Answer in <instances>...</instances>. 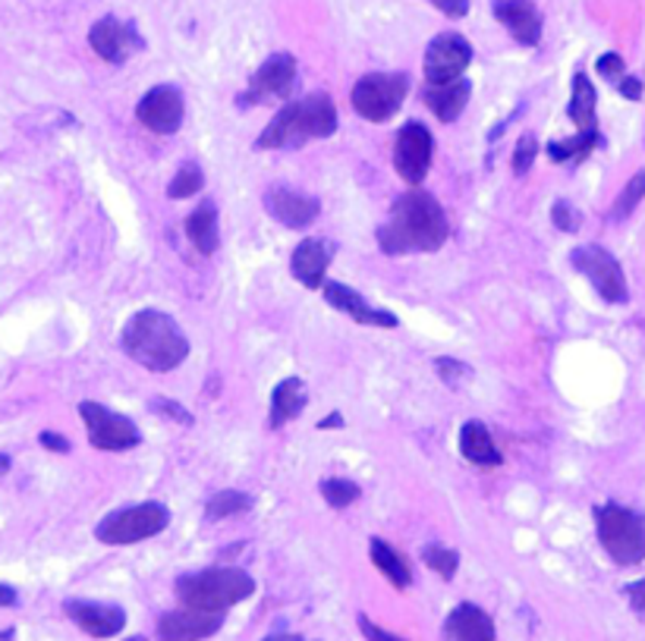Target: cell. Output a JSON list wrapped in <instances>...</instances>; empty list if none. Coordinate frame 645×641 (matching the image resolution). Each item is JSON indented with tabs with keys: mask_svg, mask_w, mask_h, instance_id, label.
I'll return each instance as SVG.
<instances>
[{
	"mask_svg": "<svg viewBox=\"0 0 645 641\" xmlns=\"http://www.w3.org/2000/svg\"><path fill=\"white\" fill-rule=\"evenodd\" d=\"M450 236V221L444 204L425 192L412 189L390 204V214L379 227V246L384 255H415L438 252Z\"/></svg>",
	"mask_w": 645,
	"mask_h": 641,
	"instance_id": "1",
	"label": "cell"
},
{
	"mask_svg": "<svg viewBox=\"0 0 645 641\" xmlns=\"http://www.w3.org/2000/svg\"><path fill=\"white\" fill-rule=\"evenodd\" d=\"M120 350L126 352L136 365H142L146 372L168 375V372H174L176 365L186 362L189 340L171 315H164L158 309H146V312H136L123 324Z\"/></svg>",
	"mask_w": 645,
	"mask_h": 641,
	"instance_id": "2",
	"label": "cell"
},
{
	"mask_svg": "<svg viewBox=\"0 0 645 641\" xmlns=\"http://www.w3.org/2000/svg\"><path fill=\"white\" fill-rule=\"evenodd\" d=\"M337 133V108L331 101V95L312 91L299 101H287L274 120L262 129V136L256 139L259 151L268 148H299L309 139H327Z\"/></svg>",
	"mask_w": 645,
	"mask_h": 641,
	"instance_id": "3",
	"label": "cell"
},
{
	"mask_svg": "<svg viewBox=\"0 0 645 641\" xmlns=\"http://www.w3.org/2000/svg\"><path fill=\"white\" fill-rule=\"evenodd\" d=\"M256 594V579L246 569L211 566L176 579V598L183 607L202 613H224Z\"/></svg>",
	"mask_w": 645,
	"mask_h": 641,
	"instance_id": "4",
	"label": "cell"
},
{
	"mask_svg": "<svg viewBox=\"0 0 645 641\" xmlns=\"http://www.w3.org/2000/svg\"><path fill=\"white\" fill-rule=\"evenodd\" d=\"M595 531L605 548V554L617 566H636L645 560V523L620 503L595 506Z\"/></svg>",
	"mask_w": 645,
	"mask_h": 641,
	"instance_id": "5",
	"label": "cell"
},
{
	"mask_svg": "<svg viewBox=\"0 0 645 641\" xmlns=\"http://www.w3.org/2000/svg\"><path fill=\"white\" fill-rule=\"evenodd\" d=\"M171 525V510L158 500H148L139 506H126L117 513H108L101 523L95 525V538L101 544H114V548H126V544H139L146 538L161 535Z\"/></svg>",
	"mask_w": 645,
	"mask_h": 641,
	"instance_id": "6",
	"label": "cell"
},
{
	"mask_svg": "<svg viewBox=\"0 0 645 641\" xmlns=\"http://www.w3.org/2000/svg\"><path fill=\"white\" fill-rule=\"evenodd\" d=\"M410 95V76L407 73H365L352 86V111L362 120L384 123L390 120Z\"/></svg>",
	"mask_w": 645,
	"mask_h": 641,
	"instance_id": "7",
	"label": "cell"
},
{
	"mask_svg": "<svg viewBox=\"0 0 645 641\" xmlns=\"http://www.w3.org/2000/svg\"><path fill=\"white\" fill-rule=\"evenodd\" d=\"M570 264L586 277L605 302H615V305L630 302V287H627V277H623V267L608 249H601L595 242L576 246L570 252Z\"/></svg>",
	"mask_w": 645,
	"mask_h": 641,
	"instance_id": "8",
	"label": "cell"
},
{
	"mask_svg": "<svg viewBox=\"0 0 645 641\" xmlns=\"http://www.w3.org/2000/svg\"><path fill=\"white\" fill-rule=\"evenodd\" d=\"M79 415H83V422H86L88 443H91L95 450L123 453V450L139 447V440H142V431L136 428L133 418L117 415V412H111V409L101 406V403H91V400H88V403H79Z\"/></svg>",
	"mask_w": 645,
	"mask_h": 641,
	"instance_id": "9",
	"label": "cell"
},
{
	"mask_svg": "<svg viewBox=\"0 0 645 641\" xmlns=\"http://www.w3.org/2000/svg\"><path fill=\"white\" fill-rule=\"evenodd\" d=\"M296 58L294 54H274L256 70L249 88L236 98L239 108H256L268 101H287L296 88Z\"/></svg>",
	"mask_w": 645,
	"mask_h": 641,
	"instance_id": "10",
	"label": "cell"
},
{
	"mask_svg": "<svg viewBox=\"0 0 645 641\" xmlns=\"http://www.w3.org/2000/svg\"><path fill=\"white\" fill-rule=\"evenodd\" d=\"M432 154H435V139H432L429 126L407 123L394 139V171L407 186H419L429 176Z\"/></svg>",
	"mask_w": 645,
	"mask_h": 641,
	"instance_id": "11",
	"label": "cell"
},
{
	"mask_svg": "<svg viewBox=\"0 0 645 641\" xmlns=\"http://www.w3.org/2000/svg\"><path fill=\"white\" fill-rule=\"evenodd\" d=\"M472 63V45L457 35V32H444L438 38H432L429 51H425V79L429 86H447L463 79L467 66Z\"/></svg>",
	"mask_w": 645,
	"mask_h": 641,
	"instance_id": "12",
	"label": "cell"
},
{
	"mask_svg": "<svg viewBox=\"0 0 645 641\" xmlns=\"http://www.w3.org/2000/svg\"><path fill=\"white\" fill-rule=\"evenodd\" d=\"M183 117H186V104L179 88L174 86H154L136 104V120L154 136H174L183 126Z\"/></svg>",
	"mask_w": 645,
	"mask_h": 641,
	"instance_id": "13",
	"label": "cell"
},
{
	"mask_svg": "<svg viewBox=\"0 0 645 641\" xmlns=\"http://www.w3.org/2000/svg\"><path fill=\"white\" fill-rule=\"evenodd\" d=\"M88 45L91 51L108 63H126L136 51L146 48V41L139 38V32L133 29L129 23H123L117 16H104L98 20L91 32H88Z\"/></svg>",
	"mask_w": 645,
	"mask_h": 641,
	"instance_id": "14",
	"label": "cell"
},
{
	"mask_svg": "<svg viewBox=\"0 0 645 641\" xmlns=\"http://www.w3.org/2000/svg\"><path fill=\"white\" fill-rule=\"evenodd\" d=\"M262 204L274 221H281L290 230H306L322 214V202L315 196L296 192V189H287V186H271L264 192Z\"/></svg>",
	"mask_w": 645,
	"mask_h": 641,
	"instance_id": "15",
	"label": "cell"
},
{
	"mask_svg": "<svg viewBox=\"0 0 645 641\" xmlns=\"http://www.w3.org/2000/svg\"><path fill=\"white\" fill-rule=\"evenodd\" d=\"M63 613L91 639H114L126 626V611L117 604L70 598V601H63Z\"/></svg>",
	"mask_w": 645,
	"mask_h": 641,
	"instance_id": "16",
	"label": "cell"
},
{
	"mask_svg": "<svg viewBox=\"0 0 645 641\" xmlns=\"http://www.w3.org/2000/svg\"><path fill=\"white\" fill-rule=\"evenodd\" d=\"M322 296L327 305H334L337 312L350 315L356 324H365V327H387V330L400 324L397 315H390V312H384V309H375L372 302H365V296H362V292H356L352 287H347V284L324 280Z\"/></svg>",
	"mask_w": 645,
	"mask_h": 641,
	"instance_id": "17",
	"label": "cell"
},
{
	"mask_svg": "<svg viewBox=\"0 0 645 641\" xmlns=\"http://www.w3.org/2000/svg\"><path fill=\"white\" fill-rule=\"evenodd\" d=\"M224 626V613H202V611H183L164 613L158 619V639L161 641H202L211 639L218 629Z\"/></svg>",
	"mask_w": 645,
	"mask_h": 641,
	"instance_id": "18",
	"label": "cell"
},
{
	"mask_svg": "<svg viewBox=\"0 0 645 641\" xmlns=\"http://www.w3.org/2000/svg\"><path fill=\"white\" fill-rule=\"evenodd\" d=\"M492 13L504 29L513 35V41L535 48L542 41V13L532 0H495Z\"/></svg>",
	"mask_w": 645,
	"mask_h": 641,
	"instance_id": "19",
	"label": "cell"
},
{
	"mask_svg": "<svg viewBox=\"0 0 645 641\" xmlns=\"http://www.w3.org/2000/svg\"><path fill=\"white\" fill-rule=\"evenodd\" d=\"M331 262H334V246L327 239H302L290 255V274L306 290H322Z\"/></svg>",
	"mask_w": 645,
	"mask_h": 641,
	"instance_id": "20",
	"label": "cell"
},
{
	"mask_svg": "<svg viewBox=\"0 0 645 641\" xmlns=\"http://www.w3.org/2000/svg\"><path fill=\"white\" fill-rule=\"evenodd\" d=\"M444 641H495V619L475 604H457L441 626Z\"/></svg>",
	"mask_w": 645,
	"mask_h": 641,
	"instance_id": "21",
	"label": "cell"
},
{
	"mask_svg": "<svg viewBox=\"0 0 645 641\" xmlns=\"http://www.w3.org/2000/svg\"><path fill=\"white\" fill-rule=\"evenodd\" d=\"M470 95V79H457V83H447V86H429L422 91V101L429 104V111H432L441 123H454V120L467 111Z\"/></svg>",
	"mask_w": 645,
	"mask_h": 641,
	"instance_id": "22",
	"label": "cell"
},
{
	"mask_svg": "<svg viewBox=\"0 0 645 641\" xmlns=\"http://www.w3.org/2000/svg\"><path fill=\"white\" fill-rule=\"evenodd\" d=\"M309 406V390L299 378H284L271 390V412H268V428H284L290 418L302 415Z\"/></svg>",
	"mask_w": 645,
	"mask_h": 641,
	"instance_id": "23",
	"label": "cell"
},
{
	"mask_svg": "<svg viewBox=\"0 0 645 641\" xmlns=\"http://www.w3.org/2000/svg\"><path fill=\"white\" fill-rule=\"evenodd\" d=\"M460 453H463V460L472 463V466L495 468L504 463L500 450L495 447L492 435H488V428H485L482 422H475V418L460 428Z\"/></svg>",
	"mask_w": 645,
	"mask_h": 641,
	"instance_id": "24",
	"label": "cell"
},
{
	"mask_svg": "<svg viewBox=\"0 0 645 641\" xmlns=\"http://www.w3.org/2000/svg\"><path fill=\"white\" fill-rule=\"evenodd\" d=\"M186 236L196 246V252L202 255H214L221 246V230H218V208L211 199L199 204L189 217H186Z\"/></svg>",
	"mask_w": 645,
	"mask_h": 641,
	"instance_id": "25",
	"label": "cell"
},
{
	"mask_svg": "<svg viewBox=\"0 0 645 641\" xmlns=\"http://www.w3.org/2000/svg\"><path fill=\"white\" fill-rule=\"evenodd\" d=\"M369 556H372V563L379 566V573H382L384 579L394 585V588H410L412 569L410 563H407V556L400 554L397 548H390L384 538H372V541H369Z\"/></svg>",
	"mask_w": 645,
	"mask_h": 641,
	"instance_id": "26",
	"label": "cell"
},
{
	"mask_svg": "<svg viewBox=\"0 0 645 641\" xmlns=\"http://www.w3.org/2000/svg\"><path fill=\"white\" fill-rule=\"evenodd\" d=\"M595 104H598L595 86L588 83L586 73H576V76H573V95H570V104H567V117L573 120V126H576L580 133L598 129V126H595Z\"/></svg>",
	"mask_w": 645,
	"mask_h": 641,
	"instance_id": "27",
	"label": "cell"
},
{
	"mask_svg": "<svg viewBox=\"0 0 645 641\" xmlns=\"http://www.w3.org/2000/svg\"><path fill=\"white\" fill-rule=\"evenodd\" d=\"M605 146V139H601V133L598 129H592V133H580V136H573V139H555V142H548V158L555 161V164H567V161H583L588 158L595 148Z\"/></svg>",
	"mask_w": 645,
	"mask_h": 641,
	"instance_id": "28",
	"label": "cell"
},
{
	"mask_svg": "<svg viewBox=\"0 0 645 641\" xmlns=\"http://www.w3.org/2000/svg\"><path fill=\"white\" fill-rule=\"evenodd\" d=\"M252 510V497L243 494V491H218L214 497H208L206 503V519L208 523H218V519H227V516H239Z\"/></svg>",
	"mask_w": 645,
	"mask_h": 641,
	"instance_id": "29",
	"label": "cell"
},
{
	"mask_svg": "<svg viewBox=\"0 0 645 641\" xmlns=\"http://www.w3.org/2000/svg\"><path fill=\"white\" fill-rule=\"evenodd\" d=\"M202 186H206V174H202V167L199 164H193V161H186L176 176L171 179V186H168V196L171 199H193V196H199L202 192Z\"/></svg>",
	"mask_w": 645,
	"mask_h": 641,
	"instance_id": "30",
	"label": "cell"
},
{
	"mask_svg": "<svg viewBox=\"0 0 645 641\" xmlns=\"http://www.w3.org/2000/svg\"><path fill=\"white\" fill-rule=\"evenodd\" d=\"M422 563L432 569V573H438L441 579H454L457 576V566H460V554L454 551V548H447V544H429V548H422Z\"/></svg>",
	"mask_w": 645,
	"mask_h": 641,
	"instance_id": "31",
	"label": "cell"
},
{
	"mask_svg": "<svg viewBox=\"0 0 645 641\" xmlns=\"http://www.w3.org/2000/svg\"><path fill=\"white\" fill-rule=\"evenodd\" d=\"M322 497L327 500V506H334V510H347V506H352L359 497H362V491H359V485L356 481H350V478H324L322 481Z\"/></svg>",
	"mask_w": 645,
	"mask_h": 641,
	"instance_id": "32",
	"label": "cell"
},
{
	"mask_svg": "<svg viewBox=\"0 0 645 641\" xmlns=\"http://www.w3.org/2000/svg\"><path fill=\"white\" fill-rule=\"evenodd\" d=\"M645 199V171L633 176L627 186H623V192L617 196L615 208H611V221H623V217H630L633 211H636V204Z\"/></svg>",
	"mask_w": 645,
	"mask_h": 641,
	"instance_id": "33",
	"label": "cell"
},
{
	"mask_svg": "<svg viewBox=\"0 0 645 641\" xmlns=\"http://www.w3.org/2000/svg\"><path fill=\"white\" fill-rule=\"evenodd\" d=\"M535 154H538V142H535V136H523L517 148H513V174L523 176L532 171V164H535Z\"/></svg>",
	"mask_w": 645,
	"mask_h": 641,
	"instance_id": "34",
	"label": "cell"
},
{
	"mask_svg": "<svg viewBox=\"0 0 645 641\" xmlns=\"http://www.w3.org/2000/svg\"><path fill=\"white\" fill-rule=\"evenodd\" d=\"M551 221H555V227L563 230V234H576V230H580V211L567 202V199H558V202H555V208H551Z\"/></svg>",
	"mask_w": 645,
	"mask_h": 641,
	"instance_id": "35",
	"label": "cell"
},
{
	"mask_svg": "<svg viewBox=\"0 0 645 641\" xmlns=\"http://www.w3.org/2000/svg\"><path fill=\"white\" fill-rule=\"evenodd\" d=\"M595 70H598L601 79H608V83H615V86L627 76V63H623V58L615 54V51H611V54H601L598 63H595Z\"/></svg>",
	"mask_w": 645,
	"mask_h": 641,
	"instance_id": "36",
	"label": "cell"
},
{
	"mask_svg": "<svg viewBox=\"0 0 645 641\" xmlns=\"http://www.w3.org/2000/svg\"><path fill=\"white\" fill-rule=\"evenodd\" d=\"M359 632L365 636V641H407V639H400V636H394V632H387V629H382L379 623H372L365 613H359Z\"/></svg>",
	"mask_w": 645,
	"mask_h": 641,
	"instance_id": "37",
	"label": "cell"
},
{
	"mask_svg": "<svg viewBox=\"0 0 645 641\" xmlns=\"http://www.w3.org/2000/svg\"><path fill=\"white\" fill-rule=\"evenodd\" d=\"M151 409H154L158 415H164V418H176L179 425H193V415L179 406V403H174V400H154Z\"/></svg>",
	"mask_w": 645,
	"mask_h": 641,
	"instance_id": "38",
	"label": "cell"
},
{
	"mask_svg": "<svg viewBox=\"0 0 645 641\" xmlns=\"http://www.w3.org/2000/svg\"><path fill=\"white\" fill-rule=\"evenodd\" d=\"M432 3L450 20H463L470 13V0H432Z\"/></svg>",
	"mask_w": 645,
	"mask_h": 641,
	"instance_id": "39",
	"label": "cell"
},
{
	"mask_svg": "<svg viewBox=\"0 0 645 641\" xmlns=\"http://www.w3.org/2000/svg\"><path fill=\"white\" fill-rule=\"evenodd\" d=\"M438 368L441 378L447 380V384H457V378H467L470 375V368L460 365V362H454V359H438Z\"/></svg>",
	"mask_w": 645,
	"mask_h": 641,
	"instance_id": "40",
	"label": "cell"
},
{
	"mask_svg": "<svg viewBox=\"0 0 645 641\" xmlns=\"http://www.w3.org/2000/svg\"><path fill=\"white\" fill-rule=\"evenodd\" d=\"M617 91H620L627 101H640V98H643V79H636V76L627 73V76L617 83Z\"/></svg>",
	"mask_w": 645,
	"mask_h": 641,
	"instance_id": "41",
	"label": "cell"
},
{
	"mask_svg": "<svg viewBox=\"0 0 645 641\" xmlns=\"http://www.w3.org/2000/svg\"><path fill=\"white\" fill-rule=\"evenodd\" d=\"M627 598H630V607L640 613V616H645V579L627 585Z\"/></svg>",
	"mask_w": 645,
	"mask_h": 641,
	"instance_id": "42",
	"label": "cell"
},
{
	"mask_svg": "<svg viewBox=\"0 0 645 641\" xmlns=\"http://www.w3.org/2000/svg\"><path fill=\"white\" fill-rule=\"evenodd\" d=\"M38 443L41 447H48V450H54V453H70L73 447H70V440L60 438V435H54V431H41L38 435Z\"/></svg>",
	"mask_w": 645,
	"mask_h": 641,
	"instance_id": "43",
	"label": "cell"
},
{
	"mask_svg": "<svg viewBox=\"0 0 645 641\" xmlns=\"http://www.w3.org/2000/svg\"><path fill=\"white\" fill-rule=\"evenodd\" d=\"M344 425V415L340 412H331L324 422H319V431H327V428H340Z\"/></svg>",
	"mask_w": 645,
	"mask_h": 641,
	"instance_id": "44",
	"label": "cell"
},
{
	"mask_svg": "<svg viewBox=\"0 0 645 641\" xmlns=\"http://www.w3.org/2000/svg\"><path fill=\"white\" fill-rule=\"evenodd\" d=\"M16 604V591L10 585H0V607H13Z\"/></svg>",
	"mask_w": 645,
	"mask_h": 641,
	"instance_id": "45",
	"label": "cell"
},
{
	"mask_svg": "<svg viewBox=\"0 0 645 641\" xmlns=\"http://www.w3.org/2000/svg\"><path fill=\"white\" fill-rule=\"evenodd\" d=\"M7 472H10V456H7V453H0V478H3Z\"/></svg>",
	"mask_w": 645,
	"mask_h": 641,
	"instance_id": "46",
	"label": "cell"
},
{
	"mask_svg": "<svg viewBox=\"0 0 645 641\" xmlns=\"http://www.w3.org/2000/svg\"><path fill=\"white\" fill-rule=\"evenodd\" d=\"M262 641H306V639H299V636H268V639Z\"/></svg>",
	"mask_w": 645,
	"mask_h": 641,
	"instance_id": "47",
	"label": "cell"
},
{
	"mask_svg": "<svg viewBox=\"0 0 645 641\" xmlns=\"http://www.w3.org/2000/svg\"><path fill=\"white\" fill-rule=\"evenodd\" d=\"M126 641H146V639H142V636H136V639H126Z\"/></svg>",
	"mask_w": 645,
	"mask_h": 641,
	"instance_id": "48",
	"label": "cell"
}]
</instances>
